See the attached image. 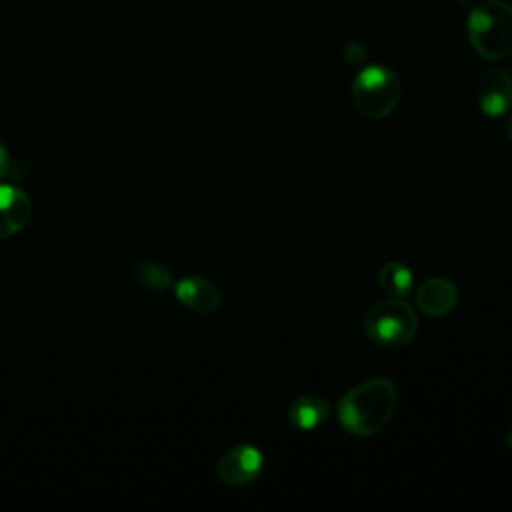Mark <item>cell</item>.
I'll return each mask as SVG.
<instances>
[{"instance_id":"obj_1","label":"cell","mask_w":512,"mask_h":512,"mask_svg":"<svg viewBox=\"0 0 512 512\" xmlns=\"http://www.w3.org/2000/svg\"><path fill=\"white\" fill-rule=\"evenodd\" d=\"M398 392L384 376L370 378L350 388L338 402V420L354 436H374L392 420Z\"/></svg>"},{"instance_id":"obj_2","label":"cell","mask_w":512,"mask_h":512,"mask_svg":"<svg viewBox=\"0 0 512 512\" xmlns=\"http://www.w3.org/2000/svg\"><path fill=\"white\" fill-rule=\"evenodd\" d=\"M466 34L480 58H506L512 52V6L504 0L476 4L466 18Z\"/></svg>"},{"instance_id":"obj_3","label":"cell","mask_w":512,"mask_h":512,"mask_svg":"<svg viewBox=\"0 0 512 512\" xmlns=\"http://www.w3.org/2000/svg\"><path fill=\"white\" fill-rule=\"evenodd\" d=\"M402 96V84L394 70L382 64L362 66L352 82V102L360 116L380 120L390 116Z\"/></svg>"},{"instance_id":"obj_4","label":"cell","mask_w":512,"mask_h":512,"mask_svg":"<svg viewBox=\"0 0 512 512\" xmlns=\"http://www.w3.org/2000/svg\"><path fill=\"white\" fill-rule=\"evenodd\" d=\"M364 330L368 338L380 346H404L418 332V316L404 300H384L368 310Z\"/></svg>"},{"instance_id":"obj_5","label":"cell","mask_w":512,"mask_h":512,"mask_svg":"<svg viewBox=\"0 0 512 512\" xmlns=\"http://www.w3.org/2000/svg\"><path fill=\"white\" fill-rule=\"evenodd\" d=\"M264 468V456L256 446L238 444L220 454L216 462V476L226 486H246Z\"/></svg>"},{"instance_id":"obj_6","label":"cell","mask_w":512,"mask_h":512,"mask_svg":"<svg viewBox=\"0 0 512 512\" xmlns=\"http://www.w3.org/2000/svg\"><path fill=\"white\" fill-rule=\"evenodd\" d=\"M476 98L486 116H504L512 108V74L504 68H488L478 80Z\"/></svg>"},{"instance_id":"obj_7","label":"cell","mask_w":512,"mask_h":512,"mask_svg":"<svg viewBox=\"0 0 512 512\" xmlns=\"http://www.w3.org/2000/svg\"><path fill=\"white\" fill-rule=\"evenodd\" d=\"M32 218V200L12 184H0V240L18 234Z\"/></svg>"},{"instance_id":"obj_8","label":"cell","mask_w":512,"mask_h":512,"mask_svg":"<svg viewBox=\"0 0 512 512\" xmlns=\"http://www.w3.org/2000/svg\"><path fill=\"white\" fill-rule=\"evenodd\" d=\"M174 292H176V298L182 302V306H186L196 314H210L218 310L222 302V294L218 286L202 276L182 278L176 284Z\"/></svg>"},{"instance_id":"obj_9","label":"cell","mask_w":512,"mask_h":512,"mask_svg":"<svg viewBox=\"0 0 512 512\" xmlns=\"http://www.w3.org/2000/svg\"><path fill=\"white\" fill-rule=\"evenodd\" d=\"M456 302H458V288L454 282L446 278H430L424 284H420L416 292L418 308L430 318L446 316L456 306Z\"/></svg>"},{"instance_id":"obj_10","label":"cell","mask_w":512,"mask_h":512,"mask_svg":"<svg viewBox=\"0 0 512 512\" xmlns=\"http://www.w3.org/2000/svg\"><path fill=\"white\" fill-rule=\"evenodd\" d=\"M328 412H330V406L324 398L306 394L296 398L290 404L288 418H290V424L298 430H314L328 418Z\"/></svg>"},{"instance_id":"obj_11","label":"cell","mask_w":512,"mask_h":512,"mask_svg":"<svg viewBox=\"0 0 512 512\" xmlns=\"http://www.w3.org/2000/svg\"><path fill=\"white\" fill-rule=\"evenodd\" d=\"M378 286L390 296H406L412 288V272L402 262H386L378 272Z\"/></svg>"},{"instance_id":"obj_12","label":"cell","mask_w":512,"mask_h":512,"mask_svg":"<svg viewBox=\"0 0 512 512\" xmlns=\"http://www.w3.org/2000/svg\"><path fill=\"white\" fill-rule=\"evenodd\" d=\"M136 280L142 288L150 292H164L174 282L170 270L164 264L152 262V260H144L136 266Z\"/></svg>"},{"instance_id":"obj_13","label":"cell","mask_w":512,"mask_h":512,"mask_svg":"<svg viewBox=\"0 0 512 512\" xmlns=\"http://www.w3.org/2000/svg\"><path fill=\"white\" fill-rule=\"evenodd\" d=\"M342 54H344V60H346L350 66H354V68H362V66L366 64V60H368V54H366L364 46L358 44V42H348V44L344 46Z\"/></svg>"},{"instance_id":"obj_14","label":"cell","mask_w":512,"mask_h":512,"mask_svg":"<svg viewBox=\"0 0 512 512\" xmlns=\"http://www.w3.org/2000/svg\"><path fill=\"white\" fill-rule=\"evenodd\" d=\"M10 172V154L6 146L0 142V178H4Z\"/></svg>"},{"instance_id":"obj_15","label":"cell","mask_w":512,"mask_h":512,"mask_svg":"<svg viewBox=\"0 0 512 512\" xmlns=\"http://www.w3.org/2000/svg\"><path fill=\"white\" fill-rule=\"evenodd\" d=\"M504 440H506V446L512 450V424L508 426V430H506V436H504Z\"/></svg>"},{"instance_id":"obj_16","label":"cell","mask_w":512,"mask_h":512,"mask_svg":"<svg viewBox=\"0 0 512 512\" xmlns=\"http://www.w3.org/2000/svg\"><path fill=\"white\" fill-rule=\"evenodd\" d=\"M506 136H508V140L512 142V116H510L508 122H506Z\"/></svg>"}]
</instances>
